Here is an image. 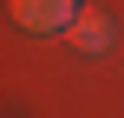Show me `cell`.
I'll list each match as a JSON object with an SVG mask.
<instances>
[{
  "instance_id": "obj_1",
  "label": "cell",
  "mask_w": 124,
  "mask_h": 118,
  "mask_svg": "<svg viewBox=\"0 0 124 118\" xmlns=\"http://www.w3.org/2000/svg\"><path fill=\"white\" fill-rule=\"evenodd\" d=\"M72 13H78V0H13V20L26 33H59V26H72Z\"/></svg>"
},
{
  "instance_id": "obj_2",
  "label": "cell",
  "mask_w": 124,
  "mask_h": 118,
  "mask_svg": "<svg viewBox=\"0 0 124 118\" xmlns=\"http://www.w3.org/2000/svg\"><path fill=\"white\" fill-rule=\"evenodd\" d=\"M72 33H78V46H85V53H105V46H111V20H105V13H92V20H78Z\"/></svg>"
}]
</instances>
